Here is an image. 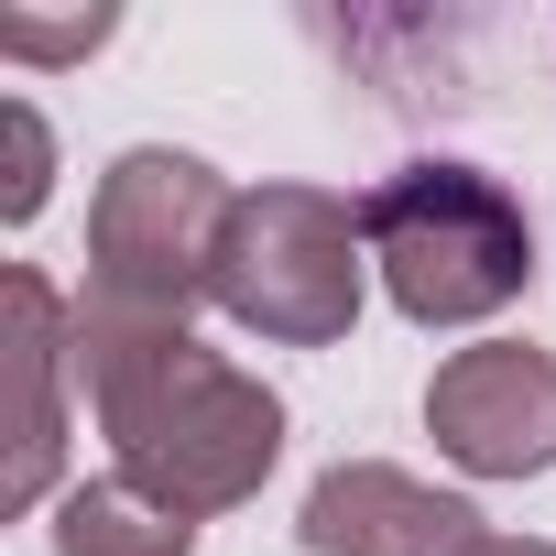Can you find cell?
Segmentation results:
<instances>
[{
    "instance_id": "cell-9",
    "label": "cell",
    "mask_w": 556,
    "mask_h": 556,
    "mask_svg": "<svg viewBox=\"0 0 556 556\" xmlns=\"http://www.w3.org/2000/svg\"><path fill=\"white\" fill-rule=\"evenodd\" d=\"M0 142H12V175H0V218H12V229H34V218H45V197H55V131H45V110H34V99H0Z\"/></svg>"
},
{
    "instance_id": "cell-1",
    "label": "cell",
    "mask_w": 556,
    "mask_h": 556,
    "mask_svg": "<svg viewBox=\"0 0 556 556\" xmlns=\"http://www.w3.org/2000/svg\"><path fill=\"white\" fill-rule=\"evenodd\" d=\"M77 393L110 437V469H131L175 513H240L262 502L273 458H285V393L262 371L197 350L175 317H121L77 295Z\"/></svg>"
},
{
    "instance_id": "cell-2",
    "label": "cell",
    "mask_w": 556,
    "mask_h": 556,
    "mask_svg": "<svg viewBox=\"0 0 556 556\" xmlns=\"http://www.w3.org/2000/svg\"><path fill=\"white\" fill-rule=\"evenodd\" d=\"M361 240L393 317L415 328H480L534 285V218L491 164L458 153H415L393 175L361 186Z\"/></svg>"
},
{
    "instance_id": "cell-7",
    "label": "cell",
    "mask_w": 556,
    "mask_h": 556,
    "mask_svg": "<svg viewBox=\"0 0 556 556\" xmlns=\"http://www.w3.org/2000/svg\"><path fill=\"white\" fill-rule=\"evenodd\" d=\"M0 350H12V469H0V502L12 513H55L66 382H77V295H55L34 262H12L0 273Z\"/></svg>"
},
{
    "instance_id": "cell-11",
    "label": "cell",
    "mask_w": 556,
    "mask_h": 556,
    "mask_svg": "<svg viewBox=\"0 0 556 556\" xmlns=\"http://www.w3.org/2000/svg\"><path fill=\"white\" fill-rule=\"evenodd\" d=\"M480 556H556V545H545V534H491Z\"/></svg>"
},
{
    "instance_id": "cell-8",
    "label": "cell",
    "mask_w": 556,
    "mask_h": 556,
    "mask_svg": "<svg viewBox=\"0 0 556 556\" xmlns=\"http://www.w3.org/2000/svg\"><path fill=\"white\" fill-rule=\"evenodd\" d=\"M45 545L55 556H197V513L153 502L131 469H99V480H66L55 491Z\"/></svg>"
},
{
    "instance_id": "cell-6",
    "label": "cell",
    "mask_w": 556,
    "mask_h": 556,
    "mask_svg": "<svg viewBox=\"0 0 556 556\" xmlns=\"http://www.w3.org/2000/svg\"><path fill=\"white\" fill-rule=\"evenodd\" d=\"M295 545L306 556H480L491 523H480V502H458L393 458H339L306 480Z\"/></svg>"
},
{
    "instance_id": "cell-4",
    "label": "cell",
    "mask_w": 556,
    "mask_h": 556,
    "mask_svg": "<svg viewBox=\"0 0 556 556\" xmlns=\"http://www.w3.org/2000/svg\"><path fill=\"white\" fill-rule=\"evenodd\" d=\"M361 285H371V240L339 186H306V175L240 186V218L218 251L229 328H251L262 350H339L361 328Z\"/></svg>"
},
{
    "instance_id": "cell-5",
    "label": "cell",
    "mask_w": 556,
    "mask_h": 556,
    "mask_svg": "<svg viewBox=\"0 0 556 556\" xmlns=\"http://www.w3.org/2000/svg\"><path fill=\"white\" fill-rule=\"evenodd\" d=\"M426 437L469 480H545L556 469V350L469 339L426 382Z\"/></svg>"
},
{
    "instance_id": "cell-10",
    "label": "cell",
    "mask_w": 556,
    "mask_h": 556,
    "mask_svg": "<svg viewBox=\"0 0 556 556\" xmlns=\"http://www.w3.org/2000/svg\"><path fill=\"white\" fill-rule=\"evenodd\" d=\"M88 45H110V12H88V23H34V12H12V23H0V55H23V66H55V55H88Z\"/></svg>"
},
{
    "instance_id": "cell-3",
    "label": "cell",
    "mask_w": 556,
    "mask_h": 556,
    "mask_svg": "<svg viewBox=\"0 0 556 556\" xmlns=\"http://www.w3.org/2000/svg\"><path fill=\"white\" fill-rule=\"evenodd\" d=\"M229 218H240V186L207 153H175V142L110 153V175L88 197V285L77 295H99L121 317H175L186 328L197 306H218Z\"/></svg>"
}]
</instances>
